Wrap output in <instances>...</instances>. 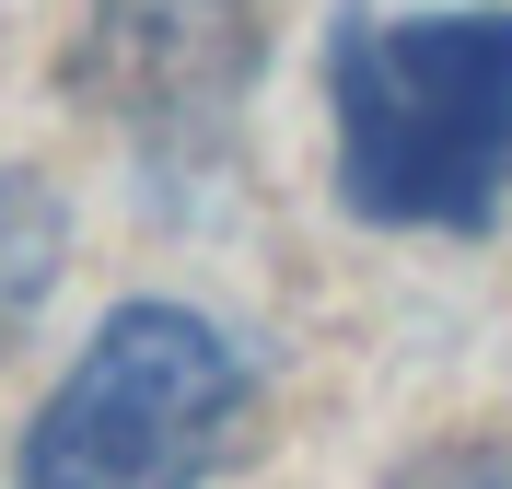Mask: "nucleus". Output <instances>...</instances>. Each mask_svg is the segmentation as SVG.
<instances>
[{
  "label": "nucleus",
  "instance_id": "1",
  "mask_svg": "<svg viewBox=\"0 0 512 489\" xmlns=\"http://www.w3.org/2000/svg\"><path fill=\"white\" fill-rule=\"evenodd\" d=\"M338 210L373 233H478L512 198V12H361L326 47Z\"/></svg>",
  "mask_w": 512,
  "mask_h": 489
},
{
  "label": "nucleus",
  "instance_id": "2",
  "mask_svg": "<svg viewBox=\"0 0 512 489\" xmlns=\"http://www.w3.org/2000/svg\"><path fill=\"white\" fill-rule=\"evenodd\" d=\"M245 431V361L187 303H117L35 408L12 489H198Z\"/></svg>",
  "mask_w": 512,
  "mask_h": 489
},
{
  "label": "nucleus",
  "instance_id": "3",
  "mask_svg": "<svg viewBox=\"0 0 512 489\" xmlns=\"http://www.w3.org/2000/svg\"><path fill=\"white\" fill-rule=\"evenodd\" d=\"M268 59V0H82V82L128 129L222 117Z\"/></svg>",
  "mask_w": 512,
  "mask_h": 489
},
{
  "label": "nucleus",
  "instance_id": "4",
  "mask_svg": "<svg viewBox=\"0 0 512 489\" xmlns=\"http://www.w3.org/2000/svg\"><path fill=\"white\" fill-rule=\"evenodd\" d=\"M47 280H59V198L35 175H0V338L47 303Z\"/></svg>",
  "mask_w": 512,
  "mask_h": 489
},
{
  "label": "nucleus",
  "instance_id": "5",
  "mask_svg": "<svg viewBox=\"0 0 512 489\" xmlns=\"http://www.w3.org/2000/svg\"><path fill=\"white\" fill-rule=\"evenodd\" d=\"M396 489H512V443H431Z\"/></svg>",
  "mask_w": 512,
  "mask_h": 489
}]
</instances>
